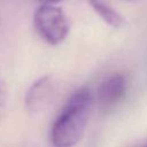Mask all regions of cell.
I'll use <instances>...</instances> for the list:
<instances>
[{"instance_id":"cell-4","label":"cell","mask_w":147,"mask_h":147,"mask_svg":"<svg viewBox=\"0 0 147 147\" xmlns=\"http://www.w3.org/2000/svg\"><path fill=\"white\" fill-rule=\"evenodd\" d=\"M127 87L126 77L122 74H113L107 77L99 86L96 99L102 109L115 107L125 95Z\"/></svg>"},{"instance_id":"cell-7","label":"cell","mask_w":147,"mask_h":147,"mask_svg":"<svg viewBox=\"0 0 147 147\" xmlns=\"http://www.w3.org/2000/svg\"><path fill=\"white\" fill-rule=\"evenodd\" d=\"M40 5H55L62 0H37Z\"/></svg>"},{"instance_id":"cell-6","label":"cell","mask_w":147,"mask_h":147,"mask_svg":"<svg viewBox=\"0 0 147 147\" xmlns=\"http://www.w3.org/2000/svg\"><path fill=\"white\" fill-rule=\"evenodd\" d=\"M8 100V90L3 80L0 79V116L5 113Z\"/></svg>"},{"instance_id":"cell-2","label":"cell","mask_w":147,"mask_h":147,"mask_svg":"<svg viewBox=\"0 0 147 147\" xmlns=\"http://www.w3.org/2000/svg\"><path fill=\"white\" fill-rule=\"evenodd\" d=\"M37 34L52 46L60 45L67 38L70 23L65 13L55 5H40L33 14Z\"/></svg>"},{"instance_id":"cell-1","label":"cell","mask_w":147,"mask_h":147,"mask_svg":"<svg viewBox=\"0 0 147 147\" xmlns=\"http://www.w3.org/2000/svg\"><path fill=\"white\" fill-rule=\"evenodd\" d=\"M93 93L87 86L76 90L67 100L51 130L53 147H74L84 136L92 107Z\"/></svg>"},{"instance_id":"cell-5","label":"cell","mask_w":147,"mask_h":147,"mask_svg":"<svg viewBox=\"0 0 147 147\" xmlns=\"http://www.w3.org/2000/svg\"><path fill=\"white\" fill-rule=\"evenodd\" d=\"M88 5L96 13V15L109 26L119 29L125 24L124 17L110 5L103 0H88Z\"/></svg>"},{"instance_id":"cell-3","label":"cell","mask_w":147,"mask_h":147,"mask_svg":"<svg viewBox=\"0 0 147 147\" xmlns=\"http://www.w3.org/2000/svg\"><path fill=\"white\" fill-rule=\"evenodd\" d=\"M55 92V80L53 76L45 75L32 83L25 94V107L29 113L36 114L44 110Z\"/></svg>"}]
</instances>
